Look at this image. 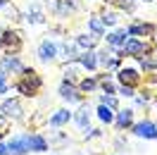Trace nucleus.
Instances as JSON below:
<instances>
[{"label": "nucleus", "instance_id": "1", "mask_svg": "<svg viewBox=\"0 0 157 155\" xmlns=\"http://www.w3.org/2000/svg\"><path fill=\"white\" fill-rule=\"evenodd\" d=\"M17 77H19V79H17V84H14V91H17V93H21L24 98H33V96H38V93H40L43 79H40V74L36 72V69L24 67Z\"/></svg>", "mask_w": 157, "mask_h": 155}, {"label": "nucleus", "instance_id": "2", "mask_svg": "<svg viewBox=\"0 0 157 155\" xmlns=\"http://www.w3.org/2000/svg\"><path fill=\"white\" fill-rule=\"evenodd\" d=\"M24 46V38H21L19 31H12V29H2V43H0V48L5 50V53H10V55H17Z\"/></svg>", "mask_w": 157, "mask_h": 155}, {"label": "nucleus", "instance_id": "3", "mask_svg": "<svg viewBox=\"0 0 157 155\" xmlns=\"http://www.w3.org/2000/svg\"><path fill=\"white\" fill-rule=\"evenodd\" d=\"M0 112L5 117H10L12 122H21V119H24V105H21L19 98H7V100H2Z\"/></svg>", "mask_w": 157, "mask_h": 155}, {"label": "nucleus", "instance_id": "4", "mask_svg": "<svg viewBox=\"0 0 157 155\" xmlns=\"http://www.w3.org/2000/svg\"><path fill=\"white\" fill-rule=\"evenodd\" d=\"M150 48L143 38H133V36H128V41L121 46V55L124 58H138L140 53H145V50Z\"/></svg>", "mask_w": 157, "mask_h": 155}, {"label": "nucleus", "instance_id": "5", "mask_svg": "<svg viewBox=\"0 0 157 155\" xmlns=\"http://www.w3.org/2000/svg\"><path fill=\"white\" fill-rule=\"evenodd\" d=\"M38 60L40 62H45V65H48V62H55V60H57V43H55V41H40L38 43Z\"/></svg>", "mask_w": 157, "mask_h": 155}, {"label": "nucleus", "instance_id": "6", "mask_svg": "<svg viewBox=\"0 0 157 155\" xmlns=\"http://www.w3.org/2000/svg\"><path fill=\"white\" fill-rule=\"evenodd\" d=\"M0 69L10 77V74H19L21 69H24V65H21V60H19V55H2L0 58Z\"/></svg>", "mask_w": 157, "mask_h": 155}, {"label": "nucleus", "instance_id": "7", "mask_svg": "<svg viewBox=\"0 0 157 155\" xmlns=\"http://www.w3.org/2000/svg\"><path fill=\"white\" fill-rule=\"evenodd\" d=\"M131 129H133V134L138 136V138H147V141H157V124H152V122H138V124H131Z\"/></svg>", "mask_w": 157, "mask_h": 155}, {"label": "nucleus", "instance_id": "8", "mask_svg": "<svg viewBox=\"0 0 157 155\" xmlns=\"http://www.w3.org/2000/svg\"><path fill=\"white\" fill-rule=\"evenodd\" d=\"M26 145H29V153H48L50 150V141L40 134H26Z\"/></svg>", "mask_w": 157, "mask_h": 155}, {"label": "nucleus", "instance_id": "9", "mask_svg": "<svg viewBox=\"0 0 157 155\" xmlns=\"http://www.w3.org/2000/svg\"><path fill=\"white\" fill-rule=\"evenodd\" d=\"M57 93H59V98L67 100V103H81V100H83V98H81V91H78L74 84H69V81H62V84H59Z\"/></svg>", "mask_w": 157, "mask_h": 155}, {"label": "nucleus", "instance_id": "10", "mask_svg": "<svg viewBox=\"0 0 157 155\" xmlns=\"http://www.w3.org/2000/svg\"><path fill=\"white\" fill-rule=\"evenodd\" d=\"M5 143H7L10 155H26V153H29V145H26V134L12 136L10 141H5Z\"/></svg>", "mask_w": 157, "mask_h": 155}, {"label": "nucleus", "instance_id": "11", "mask_svg": "<svg viewBox=\"0 0 157 155\" xmlns=\"http://www.w3.org/2000/svg\"><path fill=\"white\" fill-rule=\"evenodd\" d=\"M126 31H128V36H133V38H147V36L155 34V26H152V24H145V22H133Z\"/></svg>", "mask_w": 157, "mask_h": 155}, {"label": "nucleus", "instance_id": "12", "mask_svg": "<svg viewBox=\"0 0 157 155\" xmlns=\"http://www.w3.org/2000/svg\"><path fill=\"white\" fill-rule=\"evenodd\" d=\"M112 124L117 126L119 131H121V129H131V124H133V110H131V107L119 110L117 115H114V119H112Z\"/></svg>", "mask_w": 157, "mask_h": 155}, {"label": "nucleus", "instance_id": "13", "mask_svg": "<svg viewBox=\"0 0 157 155\" xmlns=\"http://www.w3.org/2000/svg\"><path fill=\"white\" fill-rule=\"evenodd\" d=\"M71 122V112H69L67 107H59V110H55L52 112V117L48 119V126L50 129H59V126H64Z\"/></svg>", "mask_w": 157, "mask_h": 155}, {"label": "nucleus", "instance_id": "14", "mask_svg": "<svg viewBox=\"0 0 157 155\" xmlns=\"http://www.w3.org/2000/svg\"><path fill=\"white\" fill-rule=\"evenodd\" d=\"M117 79H119V84H126V86H138V81H140V77H138V72L136 69H131V67H119L117 69Z\"/></svg>", "mask_w": 157, "mask_h": 155}, {"label": "nucleus", "instance_id": "15", "mask_svg": "<svg viewBox=\"0 0 157 155\" xmlns=\"http://www.w3.org/2000/svg\"><path fill=\"white\" fill-rule=\"evenodd\" d=\"M81 62L78 60H69L67 65H64V81H69V84H74V81H78V77H81Z\"/></svg>", "mask_w": 157, "mask_h": 155}, {"label": "nucleus", "instance_id": "16", "mask_svg": "<svg viewBox=\"0 0 157 155\" xmlns=\"http://www.w3.org/2000/svg\"><path fill=\"white\" fill-rule=\"evenodd\" d=\"M138 62L143 69H157V48H147L145 53H140Z\"/></svg>", "mask_w": 157, "mask_h": 155}, {"label": "nucleus", "instance_id": "17", "mask_svg": "<svg viewBox=\"0 0 157 155\" xmlns=\"http://www.w3.org/2000/svg\"><path fill=\"white\" fill-rule=\"evenodd\" d=\"M78 55H81V50H78L76 46H69V43L57 46V58H62L64 62H69V60H78Z\"/></svg>", "mask_w": 157, "mask_h": 155}, {"label": "nucleus", "instance_id": "18", "mask_svg": "<svg viewBox=\"0 0 157 155\" xmlns=\"http://www.w3.org/2000/svg\"><path fill=\"white\" fill-rule=\"evenodd\" d=\"M126 41H128V31L126 29H117V31H112V34H107V43L112 48H121Z\"/></svg>", "mask_w": 157, "mask_h": 155}, {"label": "nucleus", "instance_id": "19", "mask_svg": "<svg viewBox=\"0 0 157 155\" xmlns=\"http://www.w3.org/2000/svg\"><path fill=\"white\" fill-rule=\"evenodd\" d=\"M78 62H81V67L93 72V69H98V58H95V53L93 50H83L81 55H78Z\"/></svg>", "mask_w": 157, "mask_h": 155}, {"label": "nucleus", "instance_id": "20", "mask_svg": "<svg viewBox=\"0 0 157 155\" xmlns=\"http://www.w3.org/2000/svg\"><path fill=\"white\" fill-rule=\"evenodd\" d=\"M71 119L76 122V126L81 129V131H86V129H88V124H90V110H88V107H81L78 112H74V115H71Z\"/></svg>", "mask_w": 157, "mask_h": 155}, {"label": "nucleus", "instance_id": "21", "mask_svg": "<svg viewBox=\"0 0 157 155\" xmlns=\"http://www.w3.org/2000/svg\"><path fill=\"white\" fill-rule=\"evenodd\" d=\"M26 22H29V24H43V22H45V14L40 10V5H29V10H26Z\"/></svg>", "mask_w": 157, "mask_h": 155}, {"label": "nucleus", "instance_id": "22", "mask_svg": "<svg viewBox=\"0 0 157 155\" xmlns=\"http://www.w3.org/2000/svg\"><path fill=\"white\" fill-rule=\"evenodd\" d=\"M88 29H90V34H93V36H105V22H102V17H98V14H95V17H90L88 19Z\"/></svg>", "mask_w": 157, "mask_h": 155}, {"label": "nucleus", "instance_id": "23", "mask_svg": "<svg viewBox=\"0 0 157 155\" xmlns=\"http://www.w3.org/2000/svg\"><path fill=\"white\" fill-rule=\"evenodd\" d=\"M95 41H98V36H76V41H74V46H76L81 53L83 50H93V46H95Z\"/></svg>", "mask_w": 157, "mask_h": 155}, {"label": "nucleus", "instance_id": "24", "mask_svg": "<svg viewBox=\"0 0 157 155\" xmlns=\"http://www.w3.org/2000/svg\"><path fill=\"white\" fill-rule=\"evenodd\" d=\"M98 119L102 122V124H112V119H114L112 107H107V105H102V103H100V105H98Z\"/></svg>", "mask_w": 157, "mask_h": 155}, {"label": "nucleus", "instance_id": "25", "mask_svg": "<svg viewBox=\"0 0 157 155\" xmlns=\"http://www.w3.org/2000/svg\"><path fill=\"white\" fill-rule=\"evenodd\" d=\"M95 88H98V79L95 77H88V79H81L78 81V91L81 93H93Z\"/></svg>", "mask_w": 157, "mask_h": 155}, {"label": "nucleus", "instance_id": "26", "mask_svg": "<svg viewBox=\"0 0 157 155\" xmlns=\"http://www.w3.org/2000/svg\"><path fill=\"white\" fill-rule=\"evenodd\" d=\"M100 103L107 105V107H112V110H117V107H119V100L112 96V93H100Z\"/></svg>", "mask_w": 157, "mask_h": 155}, {"label": "nucleus", "instance_id": "27", "mask_svg": "<svg viewBox=\"0 0 157 155\" xmlns=\"http://www.w3.org/2000/svg\"><path fill=\"white\" fill-rule=\"evenodd\" d=\"M10 93V81H7V74L0 69V96H7Z\"/></svg>", "mask_w": 157, "mask_h": 155}, {"label": "nucleus", "instance_id": "28", "mask_svg": "<svg viewBox=\"0 0 157 155\" xmlns=\"http://www.w3.org/2000/svg\"><path fill=\"white\" fill-rule=\"evenodd\" d=\"M119 93H121L124 98H133V96H136V88L126 86V84H119Z\"/></svg>", "mask_w": 157, "mask_h": 155}, {"label": "nucleus", "instance_id": "29", "mask_svg": "<svg viewBox=\"0 0 157 155\" xmlns=\"http://www.w3.org/2000/svg\"><path fill=\"white\" fill-rule=\"evenodd\" d=\"M102 22H105V26H114V24L119 22V14L117 12H107V14L102 17Z\"/></svg>", "mask_w": 157, "mask_h": 155}, {"label": "nucleus", "instance_id": "30", "mask_svg": "<svg viewBox=\"0 0 157 155\" xmlns=\"http://www.w3.org/2000/svg\"><path fill=\"white\" fill-rule=\"evenodd\" d=\"M10 124H12V119L0 112V131H2V134H7V131H10Z\"/></svg>", "mask_w": 157, "mask_h": 155}, {"label": "nucleus", "instance_id": "31", "mask_svg": "<svg viewBox=\"0 0 157 155\" xmlns=\"http://www.w3.org/2000/svg\"><path fill=\"white\" fill-rule=\"evenodd\" d=\"M0 155H10V150H7V143H5V141H0Z\"/></svg>", "mask_w": 157, "mask_h": 155}, {"label": "nucleus", "instance_id": "32", "mask_svg": "<svg viewBox=\"0 0 157 155\" xmlns=\"http://www.w3.org/2000/svg\"><path fill=\"white\" fill-rule=\"evenodd\" d=\"M10 5V0H0V7H7Z\"/></svg>", "mask_w": 157, "mask_h": 155}, {"label": "nucleus", "instance_id": "33", "mask_svg": "<svg viewBox=\"0 0 157 155\" xmlns=\"http://www.w3.org/2000/svg\"><path fill=\"white\" fill-rule=\"evenodd\" d=\"M0 43H2V29H0Z\"/></svg>", "mask_w": 157, "mask_h": 155}, {"label": "nucleus", "instance_id": "34", "mask_svg": "<svg viewBox=\"0 0 157 155\" xmlns=\"http://www.w3.org/2000/svg\"><path fill=\"white\" fill-rule=\"evenodd\" d=\"M145 2H150V0H145Z\"/></svg>", "mask_w": 157, "mask_h": 155}]
</instances>
